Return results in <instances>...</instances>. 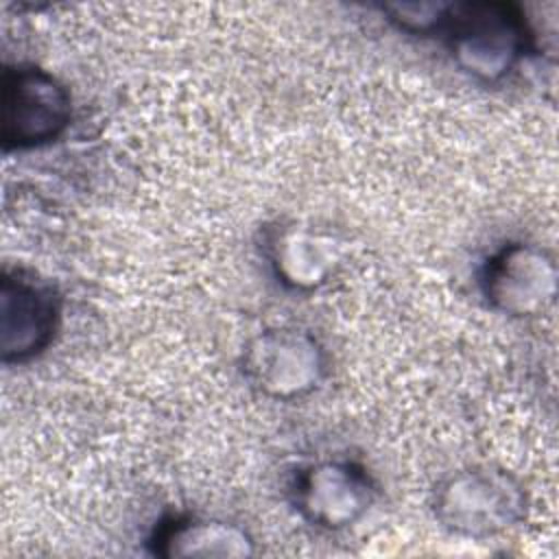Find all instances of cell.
Here are the masks:
<instances>
[{
    "instance_id": "cell-1",
    "label": "cell",
    "mask_w": 559,
    "mask_h": 559,
    "mask_svg": "<svg viewBox=\"0 0 559 559\" xmlns=\"http://www.w3.org/2000/svg\"><path fill=\"white\" fill-rule=\"evenodd\" d=\"M439 35L456 68L483 83L507 79L528 52H539L522 7L502 0L450 2Z\"/></svg>"
},
{
    "instance_id": "cell-2",
    "label": "cell",
    "mask_w": 559,
    "mask_h": 559,
    "mask_svg": "<svg viewBox=\"0 0 559 559\" xmlns=\"http://www.w3.org/2000/svg\"><path fill=\"white\" fill-rule=\"evenodd\" d=\"M435 520L452 535L489 539L526 520L528 496L515 474L498 465H469L445 476L432 491Z\"/></svg>"
},
{
    "instance_id": "cell-3",
    "label": "cell",
    "mask_w": 559,
    "mask_h": 559,
    "mask_svg": "<svg viewBox=\"0 0 559 559\" xmlns=\"http://www.w3.org/2000/svg\"><path fill=\"white\" fill-rule=\"evenodd\" d=\"M72 120V94L50 70L7 63L0 92V144L4 153L41 148L59 140Z\"/></svg>"
},
{
    "instance_id": "cell-4",
    "label": "cell",
    "mask_w": 559,
    "mask_h": 559,
    "mask_svg": "<svg viewBox=\"0 0 559 559\" xmlns=\"http://www.w3.org/2000/svg\"><path fill=\"white\" fill-rule=\"evenodd\" d=\"M240 371L262 397L295 402L310 395L325 380L328 352L304 328H266L245 343Z\"/></svg>"
},
{
    "instance_id": "cell-5",
    "label": "cell",
    "mask_w": 559,
    "mask_h": 559,
    "mask_svg": "<svg viewBox=\"0 0 559 559\" xmlns=\"http://www.w3.org/2000/svg\"><path fill=\"white\" fill-rule=\"evenodd\" d=\"M63 317L57 286L24 266H4L0 277V360L26 365L55 341Z\"/></svg>"
},
{
    "instance_id": "cell-6",
    "label": "cell",
    "mask_w": 559,
    "mask_h": 559,
    "mask_svg": "<svg viewBox=\"0 0 559 559\" xmlns=\"http://www.w3.org/2000/svg\"><path fill=\"white\" fill-rule=\"evenodd\" d=\"M557 280L559 271L552 251L528 240L500 245L478 271V288L485 304L511 319L542 314L557 297Z\"/></svg>"
},
{
    "instance_id": "cell-7",
    "label": "cell",
    "mask_w": 559,
    "mask_h": 559,
    "mask_svg": "<svg viewBox=\"0 0 559 559\" xmlns=\"http://www.w3.org/2000/svg\"><path fill=\"white\" fill-rule=\"evenodd\" d=\"M290 502L310 526L343 531L358 524L378 498L371 472L354 459H319L290 480Z\"/></svg>"
},
{
    "instance_id": "cell-8",
    "label": "cell",
    "mask_w": 559,
    "mask_h": 559,
    "mask_svg": "<svg viewBox=\"0 0 559 559\" xmlns=\"http://www.w3.org/2000/svg\"><path fill=\"white\" fill-rule=\"evenodd\" d=\"M262 255L284 288L312 293L336 275L343 249L328 231L299 223H275L262 236Z\"/></svg>"
},
{
    "instance_id": "cell-9",
    "label": "cell",
    "mask_w": 559,
    "mask_h": 559,
    "mask_svg": "<svg viewBox=\"0 0 559 559\" xmlns=\"http://www.w3.org/2000/svg\"><path fill=\"white\" fill-rule=\"evenodd\" d=\"M146 548L164 559H234L255 555V539L238 522L194 511H173L153 524Z\"/></svg>"
},
{
    "instance_id": "cell-10",
    "label": "cell",
    "mask_w": 559,
    "mask_h": 559,
    "mask_svg": "<svg viewBox=\"0 0 559 559\" xmlns=\"http://www.w3.org/2000/svg\"><path fill=\"white\" fill-rule=\"evenodd\" d=\"M448 7L450 2H389L380 4V11L397 31L430 37L441 33Z\"/></svg>"
}]
</instances>
